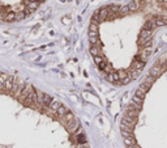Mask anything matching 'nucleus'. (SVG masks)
I'll return each instance as SVG.
<instances>
[{"label": "nucleus", "instance_id": "obj_3", "mask_svg": "<svg viewBox=\"0 0 167 148\" xmlns=\"http://www.w3.org/2000/svg\"><path fill=\"white\" fill-rule=\"evenodd\" d=\"M8 75L5 74H0V89H4V84H5V80H7Z\"/></svg>", "mask_w": 167, "mask_h": 148}, {"label": "nucleus", "instance_id": "obj_1", "mask_svg": "<svg viewBox=\"0 0 167 148\" xmlns=\"http://www.w3.org/2000/svg\"><path fill=\"white\" fill-rule=\"evenodd\" d=\"M14 80H16V77L9 76V75H8L7 80H5V84H4V89H5V90H9V92H11V90H12V87H13Z\"/></svg>", "mask_w": 167, "mask_h": 148}, {"label": "nucleus", "instance_id": "obj_2", "mask_svg": "<svg viewBox=\"0 0 167 148\" xmlns=\"http://www.w3.org/2000/svg\"><path fill=\"white\" fill-rule=\"evenodd\" d=\"M69 112H71V110H69L68 108H65V106L61 104V106L58 109V112H56V115H59V117H61V118H63L64 115H67Z\"/></svg>", "mask_w": 167, "mask_h": 148}]
</instances>
